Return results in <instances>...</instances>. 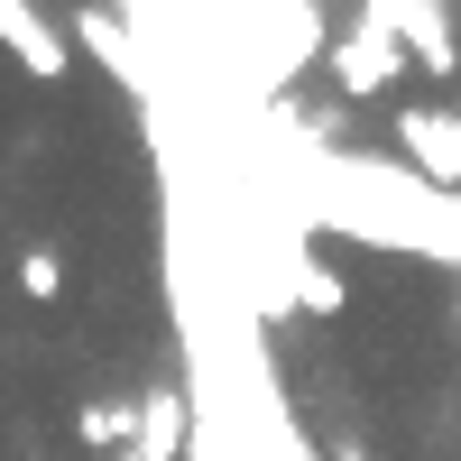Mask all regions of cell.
Returning <instances> with one entry per match:
<instances>
[{"mask_svg":"<svg viewBox=\"0 0 461 461\" xmlns=\"http://www.w3.org/2000/svg\"><path fill=\"white\" fill-rule=\"evenodd\" d=\"M397 74H406V47L388 37V19H378V10H360L351 37H332V84L351 93V102H378Z\"/></svg>","mask_w":461,"mask_h":461,"instance_id":"obj_1","label":"cell"},{"mask_svg":"<svg viewBox=\"0 0 461 461\" xmlns=\"http://www.w3.org/2000/svg\"><path fill=\"white\" fill-rule=\"evenodd\" d=\"M0 37H10V56L37 74V84H65L74 74V47H65V28L47 10H28V0H0Z\"/></svg>","mask_w":461,"mask_h":461,"instance_id":"obj_2","label":"cell"},{"mask_svg":"<svg viewBox=\"0 0 461 461\" xmlns=\"http://www.w3.org/2000/svg\"><path fill=\"white\" fill-rule=\"evenodd\" d=\"M378 19H388V37L425 65V74H452L461 47H452V10H434V0H378Z\"/></svg>","mask_w":461,"mask_h":461,"instance_id":"obj_3","label":"cell"},{"mask_svg":"<svg viewBox=\"0 0 461 461\" xmlns=\"http://www.w3.org/2000/svg\"><path fill=\"white\" fill-rule=\"evenodd\" d=\"M185 434H194V415H185V388H148V397H139V443H130L121 461H176V452H185Z\"/></svg>","mask_w":461,"mask_h":461,"instance_id":"obj_4","label":"cell"},{"mask_svg":"<svg viewBox=\"0 0 461 461\" xmlns=\"http://www.w3.org/2000/svg\"><path fill=\"white\" fill-rule=\"evenodd\" d=\"M74 434H84L93 452H130V443H139V397H93V406H74Z\"/></svg>","mask_w":461,"mask_h":461,"instance_id":"obj_5","label":"cell"},{"mask_svg":"<svg viewBox=\"0 0 461 461\" xmlns=\"http://www.w3.org/2000/svg\"><path fill=\"white\" fill-rule=\"evenodd\" d=\"M286 295L304 304V314H341V277L323 258H286Z\"/></svg>","mask_w":461,"mask_h":461,"instance_id":"obj_6","label":"cell"},{"mask_svg":"<svg viewBox=\"0 0 461 461\" xmlns=\"http://www.w3.org/2000/svg\"><path fill=\"white\" fill-rule=\"evenodd\" d=\"M19 295H28V304H56V295H65V249H47V240L19 249Z\"/></svg>","mask_w":461,"mask_h":461,"instance_id":"obj_7","label":"cell"},{"mask_svg":"<svg viewBox=\"0 0 461 461\" xmlns=\"http://www.w3.org/2000/svg\"><path fill=\"white\" fill-rule=\"evenodd\" d=\"M332 461H369V452H360V443H341V452H332Z\"/></svg>","mask_w":461,"mask_h":461,"instance_id":"obj_8","label":"cell"}]
</instances>
